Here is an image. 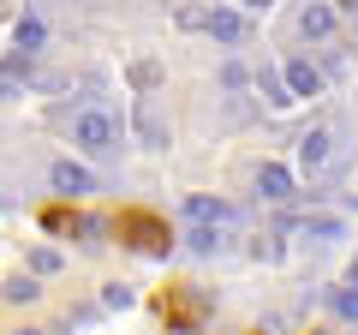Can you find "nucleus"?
Segmentation results:
<instances>
[{
    "mask_svg": "<svg viewBox=\"0 0 358 335\" xmlns=\"http://www.w3.org/2000/svg\"><path fill=\"white\" fill-rule=\"evenodd\" d=\"M36 294H42V287H36V282H30V275H18V282H13V287H6V299H36Z\"/></svg>",
    "mask_w": 358,
    "mask_h": 335,
    "instance_id": "obj_14",
    "label": "nucleus"
},
{
    "mask_svg": "<svg viewBox=\"0 0 358 335\" xmlns=\"http://www.w3.org/2000/svg\"><path fill=\"white\" fill-rule=\"evenodd\" d=\"M329 144H334V138H329L322 126H317V132H305V138H299V162H305L310 174H317V168L329 162Z\"/></svg>",
    "mask_w": 358,
    "mask_h": 335,
    "instance_id": "obj_8",
    "label": "nucleus"
},
{
    "mask_svg": "<svg viewBox=\"0 0 358 335\" xmlns=\"http://www.w3.org/2000/svg\"><path fill=\"white\" fill-rule=\"evenodd\" d=\"M42 221H48V228H72V233H96V221H90V216H78V210H48Z\"/></svg>",
    "mask_w": 358,
    "mask_h": 335,
    "instance_id": "obj_10",
    "label": "nucleus"
},
{
    "mask_svg": "<svg viewBox=\"0 0 358 335\" xmlns=\"http://www.w3.org/2000/svg\"><path fill=\"white\" fill-rule=\"evenodd\" d=\"M287 90H293V96H317L322 90V72L310 60H287Z\"/></svg>",
    "mask_w": 358,
    "mask_h": 335,
    "instance_id": "obj_7",
    "label": "nucleus"
},
{
    "mask_svg": "<svg viewBox=\"0 0 358 335\" xmlns=\"http://www.w3.org/2000/svg\"><path fill=\"white\" fill-rule=\"evenodd\" d=\"M72 144H84L90 156H108V150L120 144V126L102 114V108H84V114L72 120Z\"/></svg>",
    "mask_w": 358,
    "mask_h": 335,
    "instance_id": "obj_2",
    "label": "nucleus"
},
{
    "mask_svg": "<svg viewBox=\"0 0 358 335\" xmlns=\"http://www.w3.org/2000/svg\"><path fill=\"white\" fill-rule=\"evenodd\" d=\"M203 18L209 13H197V6H179V25H185V30H203Z\"/></svg>",
    "mask_w": 358,
    "mask_h": 335,
    "instance_id": "obj_15",
    "label": "nucleus"
},
{
    "mask_svg": "<svg viewBox=\"0 0 358 335\" xmlns=\"http://www.w3.org/2000/svg\"><path fill=\"white\" fill-rule=\"evenodd\" d=\"M341 13H346V18H358V0H341Z\"/></svg>",
    "mask_w": 358,
    "mask_h": 335,
    "instance_id": "obj_16",
    "label": "nucleus"
},
{
    "mask_svg": "<svg viewBox=\"0 0 358 335\" xmlns=\"http://www.w3.org/2000/svg\"><path fill=\"white\" fill-rule=\"evenodd\" d=\"M54 192L78 198V192H96V180H90V168H78V162H60V168H54Z\"/></svg>",
    "mask_w": 358,
    "mask_h": 335,
    "instance_id": "obj_6",
    "label": "nucleus"
},
{
    "mask_svg": "<svg viewBox=\"0 0 358 335\" xmlns=\"http://www.w3.org/2000/svg\"><path fill=\"white\" fill-rule=\"evenodd\" d=\"M257 192L281 204V198H293V174H287L281 162H263V174H257Z\"/></svg>",
    "mask_w": 358,
    "mask_h": 335,
    "instance_id": "obj_5",
    "label": "nucleus"
},
{
    "mask_svg": "<svg viewBox=\"0 0 358 335\" xmlns=\"http://www.w3.org/2000/svg\"><path fill=\"white\" fill-rule=\"evenodd\" d=\"M162 311L179 323V329H197V317H203V299H197V294H167Z\"/></svg>",
    "mask_w": 358,
    "mask_h": 335,
    "instance_id": "obj_3",
    "label": "nucleus"
},
{
    "mask_svg": "<svg viewBox=\"0 0 358 335\" xmlns=\"http://www.w3.org/2000/svg\"><path fill=\"white\" fill-rule=\"evenodd\" d=\"M42 42V18H24V25H18V48H36Z\"/></svg>",
    "mask_w": 358,
    "mask_h": 335,
    "instance_id": "obj_12",
    "label": "nucleus"
},
{
    "mask_svg": "<svg viewBox=\"0 0 358 335\" xmlns=\"http://www.w3.org/2000/svg\"><path fill=\"white\" fill-rule=\"evenodd\" d=\"M299 30H305V36H329L334 30V6H305V13H299Z\"/></svg>",
    "mask_w": 358,
    "mask_h": 335,
    "instance_id": "obj_9",
    "label": "nucleus"
},
{
    "mask_svg": "<svg viewBox=\"0 0 358 335\" xmlns=\"http://www.w3.org/2000/svg\"><path fill=\"white\" fill-rule=\"evenodd\" d=\"M215 245H221L215 228H197V233H192V252H215Z\"/></svg>",
    "mask_w": 358,
    "mask_h": 335,
    "instance_id": "obj_13",
    "label": "nucleus"
},
{
    "mask_svg": "<svg viewBox=\"0 0 358 335\" xmlns=\"http://www.w3.org/2000/svg\"><path fill=\"white\" fill-rule=\"evenodd\" d=\"M114 233H120V240L131 245V252H150V258H162L167 245H173V233H167V221H162V216H150V210H120Z\"/></svg>",
    "mask_w": 358,
    "mask_h": 335,
    "instance_id": "obj_1",
    "label": "nucleus"
},
{
    "mask_svg": "<svg viewBox=\"0 0 358 335\" xmlns=\"http://www.w3.org/2000/svg\"><path fill=\"white\" fill-rule=\"evenodd\" d=\"M185 210H192V221H227V216H233V210H227V204H215V198H192Z\"/></svg>",
    "mask_w": 358,
    "mask_h": 335,
    "instance_id": "obj_11",
    "label": "nucleus"
},
{
    "mask_svg": "<svg viewBox=\"0 0 358 335\" xmlns=\"http://www.w3.org/2000/svg\"><path fill=\"white\" fill-rule=\"evenodd\" d=\"M203 30H209L215 42H239V36H245V18L233 13V6H215V13L203 18Z\"/></svg>",
    "mask_w": 358,
    "mask_h": 335,
    "instance_id": "obj_4",
    "label": "nucleus"
},
{
    "mask_svg": "<svg viewBox=\"0 0 358 335\" xmlns=\"http://www.w3.org/2000/svg\"><path fill=\"white\" fill-rule=\"evenodd\" d=\"M18 335H42V329H18Z\"/></svg>",
    "mask_w": 358,
    "mask_h": 335,
    "instance_id": "obj_18",
    "label": "nucleus"
},
{
    "mask_svg": "<svg viewBox=\"0 0 358 335\" xmlns=\"http://www.w3.org/2000/svg\"><path fill=\"white\" fill-rule=\"evenodd\" d=\"M245 6H268V0H245Z\"/></svg>",
    "mask_w": 358,
    "mask_h": 335,
    "instance_id": "obj_17",
    "label": "nucleus"
},
{
    "mask_svg": "<svg viewBox=\"0 0 358 335\" xmlns=\"http://www.w3.org/2000/svg\"><path fill=\"white\" fill-rule=\"evenodd\" d=\"M352 287H358V264H352Z\"/></svg>",
    "mask_w": 358,
    "mask_h": 335,
    "instance_id": "obj_19",
    "label": "nucleus"
}]
</instances>
